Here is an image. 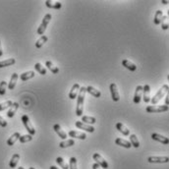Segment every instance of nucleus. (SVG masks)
Segmentation results:
<instances>
[{"label": "nucleus", "mask_w": 169, "mask_h": 169, "mask_svg": "<svg viewBox=\"0 0 169 169\" xmlns=\"http://www.w3.org/2000/svg\"><path fill=\"white\" fill-rule=\"evenodd\" d=\"M86 92H87V91H86L85 87H80L79 95H78V101H77V107H76L77 116H82V114L84 112V101H85Z\"/></svg>", "instance_id": "1"}, {"label": "nucleus", "mask_w": 169, "mask_h": 169, "mask_svg": "<svg viewBox=\"0 0 169 169\" xmlns=\"http://www.w3.org/2000/svg\"><path fill=\"white\" fill-rule=\"evenodd\" d=\"M168 91H169V86L168 85H163L162 87H160V89L158 90V92L156 93V95L151 99V102L152 103V105L156 104L157 102L162 98L164 95H166L168 93Z\"/></svg>", "instance_id": "2"}, {"label": "nucleus", "mask_w": 169, "mask_h": 169, "mask_svg": "<svg viewBox=\"0 0 169 169\" xmlns=\"http://www.w3.org/2000/svg\"><path fill=\"white\" fill-rule=\"evenodd\" d=\"M22 122H23L25 128L27 129V131L29 132V135L34 136L35 134V129L33 126V124L30 121V118H29L28 115H23L22 116Z\"/></svg>", "instance_id": "3"}, {"label": "nucleus", "mask_w": 169, "mask_h": 169, "mask_svg": "<svg viewBox=\"0 0 169 169\" xmlns=\"http://www.w3.org/2000/svg\"><path fill=\"white\" fill-rule=\"evenodd\" d=\"M51 18H52V16H51L50 14H46V15L43 17L41 24L40 25V27H39V29H38V32H36V33H38V34L42 35L43 34H45V30H46V28H47V25H48V23L50 22Z\"/></svg>", "instance_id": "4"}, {"label": "nucleus", "mask_w": 169, "mask_h": 169, "mask_svg": "<svg viewBox=\"0 0 169 169\" xmlns=\"http://www.w3.org/2000/svg\"><path fill=\"white\" fill-rule=\"evenodd\" d=\"M146 112L149 113H157V112H164L168 110V106L167 105H150L145 108Z\"/></svg>", "instance_id": "5"}, {"label": "nucleus", "mask_w": 169, "mask_h": 169, "mask_svg": "<svg viewBox=\"0 0 169 169\" xmlns=\"http://www.w3.org/2000/svg\"><path fill=\"white\" fill-rule=\"evenodd\" d=\"M92 158H93V160L95 161V163H98L99 166H101L103 169H107V168H108V163H107V161H106L103 157H102L99 153H98V152L93 153Z\"/></svg>", "instance_id": "6"}, {"label": "nucleus", "mask_w": 169, "mask_h": 169, "mask_svg": "<svg viewBox=\"0 0 169 169\" xmlns=\"http://www.w3.org/2000/svg\"><path fill=\"white\" fill-rule=\"evenodd\" d=\"M148 161L150 163H167L169 158L168 156H150Z\"/></svg>", "instance_id": "7"}, {"label": "nucleus", "mask_w": 169, "mask_h": 169, "mask_svg": "<svg viewBox=\"0 0 169 169\" xmlns=\"http://www.w3.org/2000/svg\"><path fill=\"white\" fill-rule=\"evenodd\" d=\"M110 92H111V98H112L113 101H119L120 94L118 92V89H117L116 84H114V83L110 84Z\"/></svg>", "instance_id": "8"}, {"label": "nucleus", "mask_w": 169, "mask_h": 169, "mask_svg": "<svg viewBox=\"0 0 169 169\" xmlns=\"http://www.w3.org/2000/svg\"><path fill=\"white\" fill-rule=\"evenodd\" d=\"M76 127L79 128V129H82V130H85L87 132H89V133H92V132H94V128L92 127L91 125H87L85 123H83L82 121H77L75 123Z\"/></svg>", "instance_id": "9"}, {"label": "nucleus", "mask_w": 169, "mask_h": 169, "mask_svg": "<svg viewBox=\"0 0 169 169\" xmlns=\"http://www.w3.org/2000/svg\"><path fill=\"white\" fill-rule=\"evenodd\" d=\"M142 95H143V87L142 86H138L136 87V92L134 95V103L139 104L140 101L142 99Z\"/></svg>", "instance_id": "10"}, {"label": "nucleus", "mask_w": 169, "mask_h": 169, "mask_svg": "<svg viewBox=\"0 0 169 169\" xmlns=\"http://www.w3.org/2000/svg\"><path fill=\"white\" fill-rule=\"evenodd\" d=\"M151 138H152V140H154V141L160 142L161 144H163V145H167L169 143V140H168L167 137H164V136L160 135V134H157V133L151 134Z\"/></svg>", "instance_id": "11"}, {"label": "nucleus", "mask_w": 169, "mask_h": 169, "mask_svg": "<svg viewBox=\"0 0 169 169\" xmlns=\"http://www.w3.org/2000/svg\"><path fill=\"white\" fill-rule=\"evenodd\" d=\"M143 93H144V101L145 103L151 101V87L150 85H145V87H143Z\"/></svg>", "instance_id": "12"}, {"label": "nucleus", "mask_w": 169, "mask_h": 169, "mask_svg": "<svg viewBox=\"0 0 169 169\" xmlns=\"http://www.w3.org/2000/svg\"><path fill=\"white\" fill-rule=\"evenodd\" d=\"M68 135L72 137L73 139H79V140H86L87 135L83 132H79V131H70Z\"/></svg>", "instance_id": "13"}, {"label": "nucleus", "mask_w": 169, "mask_h": 169, "mask_svg": "<svg viewBox=\"0 0 169 169\" xmlns=\"http://www.w3.org/2000/svg\"><path fill=\"white\" fill-rule=\"evenodd\" d=\"M45 5L48 7V8L55 9V10H59L62 7L61 2H59V1H50V0H47V1H45Z\"/></svg>", "instance_id": "14"}, {"label": "nucleus", "mask_w": 169, "mask_h": 169, "mask_svg": "<svg viewBox=\"0 0 169 169\" xmlns=\"http://www.w3.org/2000/svg\"><path fill=\"white\" fill-rule=\"evenodd\" d=\"M116 129L118 130L121 134H123L124 136H129V134H130V130L125 126V125L123 124V123H117L116 124Z\"/></svg>", "instance_id": "15"}, {"label": "nucleus", "mask_w": 169, "mask_h": 169, "mask_svg": "<svg viewBox=\"0 0 169 169\" xmlns=\"http://www.w3.org/2000/svg\"><path fill=\"white\" fill-rule=\"evenodd\" d=\"M86 91H87V92H89L90 94H92V95H93L94 98H100L101 97V92H100V91H98V89H95V87H92V86H89L87 87H86Z\"/></svg>", "instance_id": "16"}, {"label": "nucleus", "mask_w": 169, "mask_h": 169, "mask_svg": "<svg viewBox=\"0 0 169 169\" xmlns=\"http://www.w3.org/2000/svg\"><path fill=\"white\" fill-rule=\"evenodd\" d=\"M80 91V85L79 84H75L74 86L72 87V89L69 92V98L71 99H75L77 98V95H78V92Z\"/></svg>", "instance_id": "17"}, {"label": "nucleus", "mask_w": 169, "mask_h": 169, "mask_svg": "<svg viewBox=\"0 0 169 169\" xmlns=\"http://www.w3.org/2000/svg\"><path fill=\"white\" fill-rule=\"evenodd\" d=\"M53 129H54V131L56 132V133L58 134V136H59L61 139L66 140V138H67V134H66L65 131L62 130V128L60 127L59 124H55L54 126H53Z\"/></svg>", "instance_id": "18"}, {"label": "nucleus", "mask_w": 169, "mask_h": 169, "mask_svg": "<svg viewBox=\"0 0 169 169\" xmlns=\"http://www.w3.org/2000/svg\"><path fill=\"white\" fill-rule=\"evenodd\" d=\"M115 144L120 146H123V148H126V149H130L132 146L129 141H126V140L121 139V138H117L115 140Z\"/></svg>", "instance_id": "19"}, {"label": "nucleus", "mask_w": 169, "mask_h": 169, "mask_svg": "<svg viewBox=\"0 0 169 169\" xmlns=\"http://www.w3.org/2000/svg\"><path fill=\"white\" fill-rule=\"evenodd\" d=\"M18 108H19L18 102H13V104L10 106V109L8 110V112H7V116H8L9 118H12V117L15 115V113L17 112Z\"/></svg>", "instance_id": "20"}, {"label": "nucleus", "mask_w": 169, "mask_h": 169, "mask_svg": "<svg viewBox=\"0 0 169 169\" xmlns=\"http://www.w3.org/2000/svg\"><path fill=\"white\" fill-rule=\"evenodd\" d=\"M75 145V141L74 139H69V140H65V141L60 142L59 146L61 149H66V148H70V146H73Z\"/></svg>", "instance_id": "21"}, {"label": "nucleus", "mask_w": 169, "mask_h": 169, "mask_svg": "<svg viewBox=\"0 0 169 169\" xmlns=\"http://www.w3.org/2000/svg\"><path fill=\"white\" fill-rule=\"evenodd\" d=\"M21 137V134L19 133V132H16V133H14L8 140H7V145H13L14 144H15L18 140H19V138Z\"/></svg>", "instance_id": "22"}, {"label": "nucleus", "mask_w": 169, "mask_h": 169, "mask_svg": "<svg viewBox=\"0 0 169 169\" xmlns=\"http://www.w3.org/2000/svg\"><path fill=\"white\" fill-rule=\"evenodd\" d=\"M122 65L124 66L125 68L129 69V70L132 71V72H134V71L137 70V66H136L134 63H132L131 61L127 60V59H124V60L122 61Z\"/></svg>", "instance_id": "23"}, {"label": "nucleus", "mask_w": 169, "mask_h": 169, "mask_svg": "<svg viewBox=\"0 0 169 169\" xmlns=\"http://www.w3.org/2000/svg\"><path fill=\"white\" fill-rule=\"evenodd\" d=\"M18 78H19V76H18L17 73H14V74L11 76L10 82L8 84V89L9 90H13L14 87H15V86L17 84V81H18Z\"/></svg>", "instance_id": "24"}, {"label": "nucleus", "mask_w": 169, "mask_h": 169, "mask_svg": "<svg viewBox=\"0 0 169 169\" xmlns=\"http://www.w3.org/2000/svg\"><path fill=\"white\" fill-rule=\"evenodd\" d=\"M19 160H20V156H19V153H14L13 154V156L10 160V163H9V166L10 168H15L19 162Z\"/></svg>", "instance_id": "25"}, {"label": "nucleus", "mask_w": 169, "mask_h": 169, "mask_svg": "<svg viewBox=\"0 0 169 169\" xmlns=\"http://www.w3.org/2000/svg\"><path fill=\"white\" fill-rule=\"evenodd\" d=\"M34 71L25 72V73H23V74H21V76H20L22 81H28V80L34 78Z\"/></svg>", "instance_id": "26"}, {"label": "nucleus", "mask_w": 169, "mask_h": 169, "mask_svg": "<svg viewBox=\"0 0 169 169\" xmlns=\"http://www.w3.org/2000/svg\"><path fill=\"white\" fill-rule=\"evenodd\" d=\"M16 63V60L14 58H9V59H6L3 61H0V68L7 67V66H11Z\"/></svg>", "instance_id": "27"}, {"label": "nucleus", "mask_w": 169, "mask_h": 169, "mask_svg": "<svg viewBox=\"0 0 169 169\" xmlns=\"http://www.w3.org/2000/svg\"><path fill=\"white\" fill-rule=\"evenodd\" d=\"M82 122L87 124V125H92L97 122V119H95L94 117H92V116H83Z\"/></svg>", "instance_id": "28"}, {"label": "nucleus", "mask_w": 169, "mask_h": 169, "mask_svg": "<svg viewBox=\"0 0 169 169\" xmlns=\"http://www.w3.org/2000/svg\"><path fill=\"white\" fill-rule=\"evenodd\" d=\"M47 40H48V38H47L46 35H41L40 38L38 40H36V42H35V47H36V48H40Z\"/></svg>", "instance_id": "29"}, {"label": "nucleus", "mask_w": 169, "mask_h": 169, "mask_svg": "<svg viewBox=\"0 0 169 169\" xmlns=\"http://www.w3.org/2000/svg\"><path fill=\"white\" fill-rule=\"evenodd\" d=\"M45 66L47 67V69H49L51 72L53 73V74H58V72H59V69H58V67H56V66L50 61H46L45 62Z\"/></svg>", "instance_id": "30"}, {"label": "nucleus", "mask_w": 169, "mask_h": 169, "mask_svg": "<svg viewBox=\"0 0 169 169\" xmlns=\"http://www.w3.org/2000/svg\"><path fill=\"white\" fill-rule=\"evenodd\" d=\"M130 144H131V145H133L136 149H138L140 146V142H139V140L135 134H132L130 136Z\"/></svg>", "instance_id": "31"}, {"label": "nucleus", "mask_w": 169, "mask_h": 169, "mask_svg": "<svg viewBox=\"0 0 169 169\" xmlns=\"http://www.w3.org/2000/svg\"><path fill=\"white\" fill-rule=\"evenodd\" d=\"M163 17V14H162V11L161 10H157L156 15H154V24L156 25H160L161 23V19Z\"/></svg>", "instance_id": "32"}, {"label": "nucleus", "mask_w": 169, "mask_h": 169, "mask_svg": "<svg viewBox=\"0 0 169 169\" xmlns=\"http://www.w3.org/2000/svg\"><path fill=\"white\" fill-rule=\"evenodd\" d=\"M34 68L38 71L40 75H46V69L43 67V66L40 63H35L34 64Z\"/></svg>", "instance_id": "33"}, {"label": "nucleus", "mask_w": 169, "mask_h": 169, "mask_svg": "<svg viewBox=\"0 0 169 169\" xmlns=\"http://www.w3.org/2000/svg\"><path fill=\"white\" fill-rule=\"evenodd\" d=\"M56 162H57L58 165L61 167V169H69V165L65 162L62 157H57L56 158Z\"/></svg>", "instance_id": "34"}, {"label": "nucleus", "mask_w": 169, "mask_h": 169, "mask_svg": "<svg viewBox=\"0 0 169 169\" xmlns=\"http://www.w3.org/2000/svg\"><path fill=\"white\" fill-rule=\"evenodd\" d=\"M20 140V143L22 144H25V143H28V142H31L33 140V136L31 135H24V136H21L19 138Z\"/></svg>", "instance_id": "35"}, {"label": "nucleus", "mask_w": 169, "mask_h": 169, "mask_svg": "<svg viewBox=\"0 0 169 169\" xmlns=\"http://www.w3.org/2000/svg\"><path fill=\"white\" fill-rule=\"evenodd\" d=\"M13 104V102L11 100H7L5 102H2V103H0V111H3V110L7 109L8 107H10L11 105Z\"/></svg>", "instance_id": "36"}, {"label": "nucleus", "mask_w": 169, "mask_h": 169, "mask_svg": "<svg viewBox=\"0 0 169 169\" xmlns=\"http://www.w3.org/2000/svg\"><path fill=\"white\" fill-rule=\"evenodd\" d=\"M69 169H78V166H77V159H76V157H71V158H70Z\"/></svg>", "instance_id": "37"}, {"label": "nucleus", "mask_w": 169, "mask_h": 169, "mask_svg": "<svg viewBox=\"0 0 169 169\" xmlns=\"http://www.w3.org/2000/svg\"><path fill=\"white\" fill-rule=\"evenodd\" d=\"M161 28L163 30H167L168 29V16H163L161 19Z\"/></svg>", "instance_id": "38"}, {"label": "nucleus", "mask_w": 169, "mask_h": 169, "mask_svg": "<svg viewBox=\"0 0 169 169\" xmlns=\"http://www.w3.org/2000/svg\"><path fill=\"white\" fill-rule=\"evenodd\" d=\"M6 87H7V83L5 81H2L0 83V95H4L6 93Z\"/></svg>", "instance_id": "39"}, {"label": "nucleus", "mask_w": 169, "mask_h": 169, "mask_svg": "<svg viewBox=\"0 0 169 169\" xmlns=\"http://www.w3.org/2000/svg\"><path fill=\"white\" fill-rule=\"evenodd\" d=\"M0 126L3 127V128L7 126V121L3 118L2 116H0Z\"/></svg>", "instance_id": "40"}, {"label": "nucleus", "mask_w": 169, "mask_h": 169, "mask_svg": "<svg viewBox=\"0 0 169 169\" xmlns=\"http://www.w3.org/2000/svg\"><path fill=\"white\" fill-rule=\"evenodd\" d=\"M92 169H100V166H99L98 163H94V164L92 165Z\"/></svg>", "instance_id": "41"}, {"label": "nucleus", "mask_w": 169, "mask_h": 169, "mask_svg": "<svg viewBox=\"0 0 169 169\" xmlns=\"http://www.w3.org/2000/svg\"><path fill=\"white\" fill-rule=\"evenodd\" d=\"M168 104H169V97H168V93H167V95H166V98H165V105H167V106H168Z\"/></svg>", "instance_id": "42"}, {"label": "nucleus", "mask_w": 169, "mask_h": 169, "mask_svg": "<svg viewBox=\"0 0 169 169\" xmlns=\"http://www.w3.org/2000/svg\"><path fill=\"white\" fill-rule=\"evenodd\" d=\"M3 54V50H2V46H1V41H0V57Z\"/></svg>", "instance_id": "43"}, {"label": "nucleus", "mask_w": 169, "mask_h": 169, "mask_svg": "<svg viewBox=\"0 0 169 169\" xmlns=\"http://www.w3.org/2000/svg\"><path fill=\"white\" fill-rule=\"evenodd\" d=\"M49 169H60V168H58V167H56V166H50Z\"/></svg>", "instance_id": "44"}, {"label": "nucleus", "mask_w": 169, "mask_h": 169, "mask_svg": "<svg viewBox=\"0 0 169 169\" xmlns=\"http://www.w3.org/2000/svg\"><path fill=\"white\" fill-rule=\"evenodd\" d=\"M162 3H163V4H167V3H168V1H165V0H163Z\"/></svg>", "instance_id": "45"}, {"label": "nucleus", "mask_w": 169, "mask_h": 169, "mask_svg": "<svg viewBox=\"0 0 169 169\" xmlns=\"http://www.w3.org/2000/svg\"><path fill=\"white\" fill-rule=\"evenodd\" d=\"M18 169H24V167H22V166H20V167H19Z\"/></svg>", "instance_id": "46"}, {"label": "nucleus", "mask_w": 169, "mask_h": 169, "mask_svg": "<svg viewBox=\"0 0 169 169\" xmlns=\"http://www.w3.org/2000/svg\"><path fill=\"white\" fill-rule=\"evenodd\" d=\"M29 169H34V167H30V168H29Z\"/></svg>", "instance_id": "47"}]
</instances>
